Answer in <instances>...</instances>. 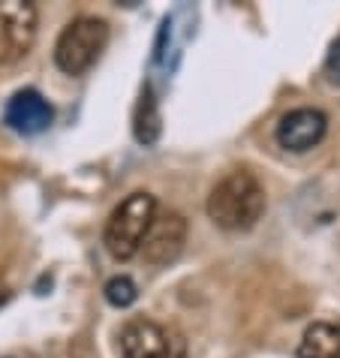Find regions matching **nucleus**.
I'll use <instances>...</instances> for the list:
<instances>
[{
	"mask_svg": "<svg viewBox=\"0 0 340 358\" xmlns=\"http://www.w3.org/2000/svg\"><path fill=\"white\" fill-rule=\"evenodd\" d=\"M265 214V187L250 169H232L208 196V217L223 232H247Z\"/></svg>",
	"mask_w": 340,
	"mask_h": 358,
	"instance_id": "obj_1",
	"label": "nucleus"
},
{
	"mask_svg": "<svg viewBox=\"0 0 340 358\" xmlns=\"http://www.w3.org/2000/svg\"><path fill=\"white\" fill-rule=\"evenodd\" d=\"M157 199L151 193L139 190V193H129L121 205L112 211L106 223V250L112 259L118 262H127V259H136L139 250H142V241L148 235V229L154 223V214H157Z\"/></svg>",
	"mask_w": 340,
	"mask_h": 358,
	"instance_id": "obj_2",
	"label": "nucleus"
},
{
	"mask_svg": "<svg viewBox=\"0 0 340 358\" xmlns=\"http://www.w3.org/2000/svg\"><path fill=\"white\" fill-rule=\"evenodd\" d=\"M108 45V24L97 15L73 18L55 43V64L66 76H85Z\"/></svg>",
	"mask_w": 340,
	"mask_h": 358,
	"instance_id": "obj_3",
	"label": "nucleus"
},
{
	"mask_svg": "<svg viewBox=\"0 0 340 358\" xmlns=\"http://www.w3.org/2000/svg\"><path fill=\"white\" fill-rule=\"evenodd\" d=\"M121 358H187V341L154 320H129L118 334Z\"/></svg>",
	"mask_w": 340,
	"mask_h": 358,
	"instance_id": "obj_4",
	"label": "nucleus"
},
{
	"mask_svg": "<svg viewBox=\"0 0 340 358\" xmlns=\"http://www.w3.org/2000/svg\"><path fill=\"white\" fill-rule=\"evenodd\" d=\"M39 13L27 0H0V66L18 64L36 43Z\"/></svg>",
	"mask_w": 340,
	"mask_h": 358,
	"instance_id": "obj_5",
	"label": "nucleus"
},
{
	"mask_svg": "<svg viewBox=\"0 0 340 358\" xmlns=\"http://www.w3.org/2000/svg\"><path fill=\"white\" fill-rule=\"evenodd\" d=\"M184 244H187V220H184V214L169 211V208L166 211H160L157 208L154 223H151V229H148L139 256H142L148 265H154V268H166V265H172L178 256H181Z\"/></svg>",
	"mask_w": 340,
	"mask_h": 358,
	"instance_id": "obj_6",
	"label": "nucleus"
},
{
	"mask_svg": "<svg viewBox=\"0 0 340 358\" xmlns=\"http://www.w3.org/2000/svg\"><path fill=\"white\" fill-rule=\"evenodd\" d=\"M325 130H328V117L319 112V108H292L280 117L277 124V145L283 151H292V154H307L325 138Z\"/></svg>",
	"mask_w": 340,
	"mask_h": 358,
	"instance_id": "obj_7",
	"label": "nucleus"
},
{
	"mask_svg": "<svg viewBox=\"0 0 340 358\" xmlns=\"http://www.w3.org/2000/svg\"><path fill=\"white\" fill-rule=\"evenodd\" d=\"M55 121V108L52 103L34 91V87H24V91H15L6 103V112H3V124L9 127L13 133L18 136H36V133H45Z\"/></svg>",
	"mask_w": 340,
	"mask_h": 358,
	"instance_id": "obj_8",
	"label": "nucleus"
},
{
	"mask_svg": "<svg viewBox=\"0 0 340 358\" xmlns=\"http://www.w3.org/2000/svg\"><path fill=\"white\" fill-rule=\"evenodd\" d=\"M298 358H340V325L337 322H313L304 328Z\"/></svg>",
	"mask_w": 340,
	"mask_h": 358,
	"instance_id": "obj_9",
	"label": "nucleus"
},
{
	"mask_svg": "<svg viewBox=\"0 0 340 358\" xmlns=\"http://www.w3.org/2000/svg\"><path fill=\"white\" fill-rule=\"evenodd\" d=\"M160 130H163V117H160L154 91H151V87H145L142 96H139V106H136V117H133L136 142L145 145V148L154 145L157 138H160Z\"/></svg>",
	"mask_w": 340,
	"mask_h": 358,
	"instance_id": "obj_10",
	"label": "nucleus"
},
{
	"mask_svg": "<svg viewBox=\"0 0 340 358\" xmlns=\"http://www.w3.org/2000/svg\"><path fill=\"white\" fill-rule=\"evenodd\" d=\"M106 301L112 304V307H118V310H124V307H129V304H136V298H139V286L129 280L127 274H118V277H112V280L106 283Z\"/></svg>",
	"mask_w": 340,
	"mask_h": 358,
	"instance_id": "obj_11",
	"label": "nucleus"
},
{
	"mask_svg": "<svg viewBox=\"0 0 340 358\" xmlns=\"http://www.w3.org/2000/svg\"><path fill=\"white\" fill-rule=\"evenodd\" d=\"M325 76L332 85H340V36L332 43V48H328L325 55Z\"/></svg>",
	"mask_w": 340,
	"mask_h": 358,
	"instance_id": "obj_12",
	"label": "nucleus"
}]
</instances>
